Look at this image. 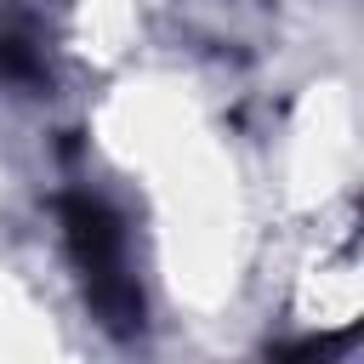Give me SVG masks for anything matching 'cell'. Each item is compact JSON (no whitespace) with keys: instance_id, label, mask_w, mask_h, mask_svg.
Segmentation results:
<instances>
[{"instance_id":"1","label":"cell","mask_w":364,"mask_h":364,"mask_svg":"<svg viewBox=\"0 0 364 364\" xmlns=\"http://www.w3.org/2000/svg\"><path fill=\"white\" fill-rule=\"evenodd\" d=\"M57 216H63V233H68V250H74V267H80V284H85L97 324L108 336H136L142 330V290L131 273L125 222L97 193H63Z\"/></svg>"},{"instance_id":"2","label":"cell","mask_w":364,"mask_h":364,"mask_svg":"<svg viewBox=\"0 0 364 364\" xmlns=\"http://www.w3.org/2000/svg\"><path fill=\"white\" fill-rule=\"evenodd\" d=\"M0 80L17 91H34L46 80V57H40V34L23 11H0Z\"/></svg>"}]
</instances>
